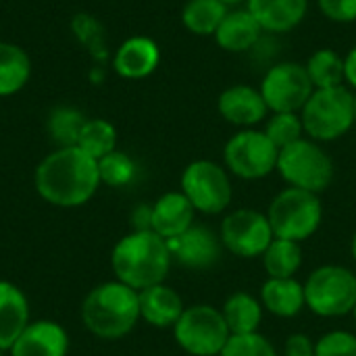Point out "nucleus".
Listing matches in <instances>:
<instances>
[{"label": "nucleus", "instance_id": "nucleus-23", "mask_svg": "<svg viewBox=\"0 0 356 356\" xmlns=\"http://www.w3.org/2000/svg\"><path fill=\"white\" fill-rule=\"evenodd\" d=\"M263 305L257 296L250 292H234L227 296L221 313L223 319L229 327L232 336H244V334H254L261 327L263 321Z\"/></svg>", "mask_w": 356, "mask_h": 356}, {"label": "nucleus", "instance_id": "nucleus-33", "mask_svg": "<svg viewBox=\"0 0 356 356\" xmlns=\"http://www.w3.org/2000/svg\"><path fill=\"white\" fill-rule=\"evenodd\" d=\"M315 356H356V336L346 330L327 332L315 342Z\"/></svg>", "mask_w": 356, "mask_h": 356}, {"label": "nucleus", "instance_id": "nucleus-3", "mask_svg": "<svg viewBox=\"0 0 356 356\" xmlns=\"http://www.w3.org/2000/svg\"><path fill=\"white\" fill-rule=\"evenodd\" d=\"M81 319L96 338L119 340L127 336L140 319V294L121 282L100 284L86 296Z\"/></svg>", "mask_w": 356, "mask_h": 356}, {"label": "nucleus", "instance_id": "nucleus-12", "mask_svg": "<svg viewBox=\"0 0 356 356\" xmlns=\"http://www.w3.org/2000/svg\"><path fill=\"white\" fill-rule=\"evenodd\" d=\"M219 238L223 248L234 257L257 259L263 257L275 236L265 213L254 209H236L223 217Z\"/></svg>", "mask_w": 356, "mask_h": 356}, {"label": "nucleus", "instance_id": "nucleus-19", "mask_svg": "<svg viewBox=\"0 0 356 356\" xmlns=\"http://www.w3.org/2000/svg\"><path fill=\"white\" fill-rule=\"evenodd\" d=\"M194 207L184 192H167L152 204V232L173 240L194 225Z\"/></svg>", "mask_w": 356, "mask_h": 356}, {"label": "nucleus", "instance_id": "nucleus-15", "mask_svg": "<svg viewBox=\"0 0 356 356\" xmlns=\"http://www.w3.org/2000/svg\"><path fill=\"white\" fill-rule=\"evenodd\" d=\"M161 63V48L148 35L127 38L113 56V69L119 77L136 81L152 75Z\"/></svg>", "mask_w": 356, "mask_h": 356}, {"label": "nucleus", "instance_id": "nucleus-30", "mask_svg": "<svg viewBox=\"0 0 356 356\" xmlns=\"http://www.w3.org/2000/svg\"><path fill=\"white\" fill-rule=\"evenodd\" d=\"M265 136L277 146V150L305 138V125L300 113H271L265 119Z\"/></svg>", "mask_w": 356, "mask_h": 356}, {"label": "nucleus", "instance_id": "nucleus-4", "mask_svg": "<svg viewBox=\"0 0 356 356\" xmlns=\"http://www.w3.org/2000/svg\"><path fill=\"white\" fill-rule=\"evenodd\" d=\"M305 136L325 144L344 138L355 121V92L348 86L313 90L311 98L300 111Z\"/></svg>", "mask_w": 356, "mask_h": 356}, {"label": "nucleus", "instance_id": "nucleus-39", "mask_svg": "<svg viewBox=\"0 0 356 356\" xmlns=\"http://www.w3.org/2000/svg\"><path fill=\"white\" fill-rule=\"evenodd\" d=\"M350 252H353V259H355L356 263V232L355 236H353V242H350Z\"/></svg>", "mask_w": 356, "mask_h": 356}, {"label": "nucleus", "instance_id": "nucleus-13", "mask_svg": "<svg viewBox=\"0 0 356 356\" xmlns=\"http://www.w3.org/2000/svg\"><path fill=\"white\" fill-rule=\"evenodd\" d=\"M171 259L188 269H196V271H204L215 267L221 261L223 254V244L221 238L204 225H192L188 232H184L181 236L167 240Z\"/></svg>", "mask_w": 356, "mask_h": 356}, {"label": "nucleus", "instance_id": "nucleus-21", "mask_svg": "<svg viewBox=\"0 0 356 356\" xmlns=\"http://www.w3.org/2000/svg\"><path fill=\"white\" fill-rule=\"evenodd\" d=\"M259 300L267 313L280 319H292L307 307L305 284H300L296 277H267Z\"/></svg>", "mask_w": 356, "mask_h": 356}, {"label": "nucleus", "instance_id": "nucleus-42", "mask_svg": "<svg viewBox=\"0 0 356 356\" xmlns=\"http://www.w3.org/2000/svg\"><path fill=\"white\" fill-rule=\"evenodd\" d=\"M0 356H2V350H0Z\"/></svg>", "mask_w": 356, "mask_h": 356}, {"label": "nucleus", "instance_id": "nucleus-20", "mask_svg": "<svg viewBox=\"0 0 356 356\" xmlns=\"http://www.w3.org/2000/svg\"><path fill=\"white\" fill-rule=\"evenodd\" d=\"M138 294H140V319H144L152 327L159 330L173 327L179 321L181 313L186 311L181 296L165 284L150 286L146 290H140Z\"/></svg>", "mask_w": 356, "mask_h": 356}, {"label": "nucleus", "instance_id": "nucleus-1", "mask_svg": "<svg viewBox=\"0 0 356 356\" xmlns=\"http://www.w3.org/2000/svg\"><path fill=\"white\" fill-rule=\"evenodd\" d=\"M38 194L54 207H81L100 188L98 161L77 146H65L50 152L33 175Z\"/></svg>", "mask_w": 356, "mask_h": 356}, {"label": "nucleus", "instance_id": "nucleus-40", "mask_svg": "<svg viewBox=\"0 0 356 356\" xmlns=\"http://www.w3.org/2000/svg\"><path fill=\"white\" fill-rule=\"evenodd\" d=\"M355 121H356V94H355Z\"/></svg>", "mask_w": 356, "mask_h": 356}, {"label": "nucleus", "instance_id": "nucleus-11", "mask_svg": "<svg viewBox=\"0 0 356 356\" xmlns=\"http://www.w3.org/2000/svg\"><path fill=\"white\" fill-rule=\"evenodd\" d=\"M259 90L269 113H300L315 88L302 63L282 60L267 69Z\"/></svg>", "mask_w": 356, "mask_h": 356}, {"label": "nucleus", "instance_id": "nucleus-36", "mask_svg": "<svg viewBox=\"0 0 356 356\" xmlns=\"http://www.w3.org/2000/svg\"><path fill=\"white\" fill-rule=\"evenodd\" d=\"M134 232H152V204H138L131 211Z\"/></svg>", "mask_w": 356, "mask_h": 356}, {"label": "nucleus", "instance_id": "nucleus-18", "mask_svg": "<svg viewBox=\"0 0 356 356\" xmlns=\"http://www.w3.org/2000/svg\"><path fill=\"white\" fill-rule=\"evenodd\" d=\"M267 33L294 31L309 13V0H246L244 4Z\"/></svg>", "mask_w": 356, "mask_h": 356}, {"label": "nucleus", "instance_id": "nucleus-29", "mask_svg": "<svg viewBox=\"0 0 356 356\" xmlns=\"http://www.w3.org/2000/svg\"><path fill=\"white\" fill-rule=\"evenodd\" d=\"M86 121L88 119L77 108L58 106L48 117V131L54 138V142L58 144V148L75 146L77 144V138H79V131H81V127H83Z\"/></svg>", "mask_w": 356, "mask_h": 356}, {"label": "nucleus", "instance_id": "nucleus-27", "mask_svg": "<svg viewBox=\"0 0 356 356\" xmlns=\"http://www.w3.org/2000/svg\"><path fill=\"white\" fill-rule=\"evenodd\" d=\"M261 259L267 277H294L302 267V248L298 242L273 238Z\"/></svg>", "mask_w": 356, "mask_h": 356}, {"label": "nucleus", "instance_id": "nucleus-5", "mask_svg": "<svg viewBox=\"0 0 356 356\" xmlns=\"http://www.w3.org/2000/svg\"><path fill=\"white\" fill-rule=\"evenodd\" d=\"M265 215L275 238L302 244L319 232L323 221V204L319 194L288 186L273 196Z\"/></svg>", "mask_w": 356, "mask_h": 356}, {"label": "nucleus", "instance_id": "nucleus-8", "mask_svg": "<svg viewBox=\"0 0 356 356\" xmlns=\"http://www.w3.org/2000/svg\"><path fill=\"white\" fill-rule=\"evenodd\" d=\"M179 348L190 356H219L229 340V327L221 309L213 305L188 307L173 325Z\"/></svg>", "mask_w": 356, "mask_h": 356}, {"label": "nucleus", "instance_id": "nucleus-32", "mask_svg": "<svg viewBox=\"0 0 356 356\" xmlns=\"http://www.w3.org/2000/svg\"><path fill=\"white\" fill-rule=\"evenodd\" d=\"M219 356H277V350L269 338L254 332L244 336H229Z\"/></svg>", "mask_w": 356, "mask_h": 356}, {"label": "nucleus", "instance_id": "nucleus-17", "mask_svg": "<svg viewBox=\"0 0 356 356\" xmlns=\"http://www.w3.org/2000/svg\"><path fill=\"white\" fill-rule=\"evenodd\" d=\"M69 336L54 321H33L10 346V356H67Z\"/></svg>", "mask_w": 356, "mask_h": 356}, {"label": "nucleus", "instance_id": "nucleus-34", "mask_svg": "<svg viewBox=\"0 0 356 356\" xmlns=\"http://www.w3.org/2000/svg\"><path fill=\"white\" fill-rule=\"evenodd\" d=\"M319 10L334 23H355L356 0H317Z\"/></svg>", "mask_w": 356, "mask_h": 356}, {"label": "nucleus", "instance_id": "nucleus-16", "mask_svg": "<svg viewBox=\"0 0 356 356\" xmlns=\"http://www.w3.org/2000/svg\"><path fill=\"white\" fill-rule=\"evenodd\" d=\"M263 33L265 31L259 25V21L242 4V6H234L227 10V15L223 17L213 38L221 50L232 52V54H242V52H250L261 42Z\"/></svg>", "mask_w": 356, "mask_h": 356}, {"label": "nucleus", "instance_id": "nucleus-14", "mask_svg": "<svg viewBox=\"0 0 356 356\" xmlns=\"http://www.w3.org/2000/svg\"><path fill=\"white\" fill-rule=\"evenodd\" d=\"M217 111L229 125L238 129H252L271 115L261 90L248 83L225 88L217 98Z\"/></svg>", "mask_w": 356, "mask_h": 356}, {"label": "nucleus", "instance_id": "nucleus-38", "mask_svg": "<svg viewBox=\"0 0 356 356\" xmlns=\"http://www.w3.org/2000/svg\"><path fill=\"white\" fill-rule=\"evenodd\" d=\"M223 4H227L229 8H234V6H242V4H246V0H221Z\"/></svg>", "mask_w": 356, "mask_h": 356}, {"label": "nucleus", "instance_id": "nucleus-9", "mask_svg": "<svg viewBox=\"0 0 356 356\" xmlns=\"http://www.w3.org/2000/svg\"><path fill=\"white\" fill-rule=\"evenodd\" d=\"M277 146L263 129H240L223 146V165L240 179L254 181L277 169Z\"/></svg>", "mask_w": 356, "mask_h": 356}, {"label": "nucleus", "instance_id": "nucleus-35", "mask_svg": "<svg viewBox=\"0 0 356 356\" xmlns=\"http://www.w3.org/2000/svg\"><path fill=\"white\" fill-rule=\"evenodd\" d=\"M284 356H315V342L307 334H292L286 340Z\"/></svg>", "mask_w": 356, "mask_h": 356}, {"label": "nucleus", "instance_id": "nucleus-31", "mask_svg": "<svg viewBox=\"0 0 356 356\" xmlns=\"http://www.w3.org/2000/svg\"><path fill=\"white\" fill-rule=\"evenodd\" d=\"M98 173L102 184L111 188H123L136 177V163L131 161L129 154L121 150H113L111 154L98 161Z\"/></svg>", "mask_w": 356, "mask_h": 356}, {"label": "nucleus", "instance_id": "nucleus-6", "mask_svg": "<svg viewBox=\"0 0 356 356\" xmlns=\"http://www.w3.org/2000/svg\"><path fill=\"white\" fill-rule=\"evenodd\" d=\"M275 171L290 188L321 194L332 186L336 165L330 152L319 142L305 136L280 150Z\"/></svg>", "mask_w": 356, "mask_h": 356}, {"label": "nucleus", "instance_id": "nucleus-26", "mask_svg": "<svg viewBox=\"0 0 356 356\" xmlns=\"http://www.w3.org/2000/svg\"><path fill=\"white\" fill-rule=\"evenodd\" d=\"M305 69H307L309 79H311L315 90L346 86L344 56L340 52H336L334 48H319V50H315L307 58Z\"/></svg>", "mask_w": 356, "mask_h": 356}, {"label": "nucleus", "instance_id": "nucleus-22", "mask_svg": "<svg viewBox=\"0 0 356 356\" xmlns=\"http://www.w3.org/2000/svg\"><path fill=\"white\" fill-rule=\"evenodd\" d=\"M29 323L25 294L10 282H0V350H10Z\"/></svg>", "mask_w": 356, "mask_h": 356}, {"label": "nucleus", "instance_id": "nucleus-24", "mask_svg": "<svg viewBox=\"0 0 356 356\" xmlns=\"http://www.w3.org/2000/svg\"><path fill=\"white\" fill-rule=\"evenodd\" d=\"M29 77V54L13 42H0V98L15 96L17 92H21L27 86Z\"/></svg>", "mask_w": 356, "mask_h": 356}, {"label": "nucleus", "instance_id": "nucleus-2", "mask_svg": "<svg viewBox=\"0 0 356 356\" xmlns=\"http://www.w3.org/2000/svg\"><path fill=\"white\" fill-rule=\"evenodd\" d=\"M171 263L173 259L167 240L154 232L127 234L115 244L111 254L117 282L138 292L156 284H165Z\"/></svg>", "mask_w": 356, "mask_h": 356}, {"label": "nucleus", "instance_id": "nucleus-25", "mask_svg": "<svg viewBox=\"0 0 356 356\" xmlns=\"http://www.w3.org/2000/svg\"><path fill=\"white\" fill-rule=\"evenodd\" d=\"M227 10L229 6L221 0H188L181 8V23L190 33L209 38L215 35Z\"/></svg>", "mask_w": 356, "mask_h": 356}, {"label": "nucleus", "instance_id": "nucleus-41", "mask_svg": "<svg viewBox=\"0 0 356 356\" xmlns=\"http://www.w3.org/2000/svg\"><path fill=\"white\" fill-rule=\"evenodd\" d=\"M353 317H355V323H356V307H355V311H353Z\"/></svg>", "mask_w": 356, "mask_h": 356}, {"label": "nucleus", "instance_id": "nucleus-37", "mask_svg": "<svg viewBox=\"0 0 356 356\" xmlns=\"http://www.w3.org/2000/svg\"><path fill=\"white\" fill-rule=\"evenodd\" d=\"M344 77H346V86L356 92V44L344 56Z\"/></svg>", "mask_w": 356, "mask_h": 356}, {"label": "nucleus", "instance_id": "nucleus-7", "mask_svg": "<svg viewBox=\"0 0 356 356\" xmlns=\"http://www.w3.org/2000/svg\"><path fill=\"white\" fill-rule=\"evenodd\" d=\"M307 309L317 317L353 315L356 307V273L342 265H321L305 282Z\"/></svg>", "mask_w": 356, "mask_h": 356}, {"label": "nucleus", "instance_id": "nucleus-10", "mask_svg": "<svg viewBox=\"0 0 356 356\" xmlns=\"http://www.w3.org/2000/svg\"><path fill=\"white\" fill-rule=\"evenodd\" d=\"M181 192L194 211L204 215H221L234 198L229 171L209 159L192 161L181 173Z\"/></svg>", "mask_w": 356, "mask_h": 356}, {"label": "nucleus", "instance_id": "nucleus-28", "mask_svg": "<svg viewBox=\"0 0 356 356\" xmlns=\"http://www.w3.org/2000/svg\"><path fill=\"white\" fill-rule=\"evenodd\" d=\"M75 146L92 159L100 161L102 156L117 150V129L106 119H88L79 131Z\"/></svg>", "mask_w": 356, "mask_h": 356}]
</instances>
